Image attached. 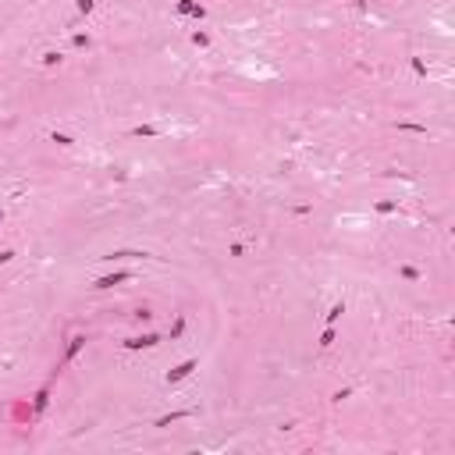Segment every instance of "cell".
Returning a JSON list of instances; mask_svg holds the SVG:
<instances>
[{
    "instance_id": "6da1fadb",
    "label": "cell",
    "mask_w": 455,
    "mask_h": 455,
    "mask_svg": "<svg viewBox=\"0 0 455 455\" xmlns=\"http://www.w3.org/2000/svg\"><path fill=\"white\" fill-rule=\"evenodd\" d=\"M196 367H199V359H185V363H178V367L168 373V384H178V381H185V377L196 370Z\"/></svg>"
},
{
    "instance_id": "7a4b0ae2",
    "label": "cell",
    "mask_w": 455,
    "mask_h": 455,
    "mask_svg": "<svg viewBox=\"0 0 455 455\" xmlns=\"http://www.w3.org/2000/svg\"><path fill=\"white\" fill-rule=\"evenodd\" d=\"M160 338L157 335H139V338H125V348L128 352H135V348H153Z\"/></svg>"
},
{
    "instance_id": "3957f363",
    "label": "cell",
    "mask_w": 455,
    "mask_h": 455,
    "mask_svg": "<svg viewBox=\"0 0 455 455\" xmlns=\"http://www.w3.org/2000/svg\"><path fill=\"white\" fill-rule=\"evenodd\" d=\"M178 14H189V18H203L206 7L196 4V0H178Z\"/></svg>"
},
{
    "instance_id": "277c9868",
    "label": "cell",
    "mask_w": 455,
    "mask_h": 455,
    "mask_svg": "<svg viewBox=\"0 0 455 455\" xmlns=\"http://www.w3.org/2000/svg\"><path fill=\"white\" fill-rule=\"evenodd\" d=\"M149 253H139V249H114V253H107L103 260H146Z\"/></svg>"
},
{
    "instance_id": "5b68a950",
    "label": "cell",
    "mask_w": 455,
    "mask_h": 455,
    "mask_svg": "<svg viewBox=\"0 0 455 455\" xmlns=\"http://www.w3.org/2000/svg\"><path fill=\"white\" fill-rule=\"evenodd\" d=\"M128 278H132L128 270H114V274H107V278H100V281H96L93 288H114L117 281H128Z\"/></svg>"
},
{
    "instance_id": "8992f818",
    "label": "cell",
    "mask_w": 455,
    "mask_h": 455,
    "mask_svg": "<svg viewBox=\"0 0 455 455\" xmlns=\"http://www.w3.org/2000/svg\"><path fill=\"white\" fill-rule=\"evenodd\" d=\"M341 313H345V306H341V302H335V306H331V310H327V324H335V320H338V316H341Z\"/></svg>"
},
{
    "instance_id": "52a82bcc",
    "label": "cell",
    "mask_w": 455,
    "mask_h": 455,
    "mask_svg": "<svg viewBox=\"0 0 455 455\" xmlns=\"http://www.w3.org/2000/svg\"><path fill=\"white\" fill-rule=\"evenodd\" d=\"M43 64H47V68H54V64H60V54H57V50H50V54H43Z\"/></svg>"
},
{
    "instance_id": "ba28073f",
    "label": "cell",
    "mask_w": 455,
    "mask_h": 455,
    "mask_svg": "<svg viewBox=\"0 0 455 455\" xmlns=\"http://www.w3.org/2000/svg\"><path fill=\"white\" fill-rule=\"evenodd\" d=\"M331 341H335V324H327V331H324V335H320V345L327 348Z\"/></svg>"
},
{
    "instance_id": "9c48e42d",
    "label": "cell",
    "mask_w": 455,
    "mask_h": 455,
    "mask_svg": "<svg viewBox=\"0 0 455 455\" xmlns=\"http://www.w3.org/2000/svg\"><path fill=\"white\" fill-rule=\"evenodd\" d=\"M192 43H196V47H206L210 36H206V32H192Z\"/></svg>"
},
{
    "instance_id": "30bf717a",
    "label": "cell",
    "mask_w": 455,
    "mask_h": 455,
    "mask_svg": "<svg viewBox=\"0 0 455 455\" xmlns=\"http://www.w3.org/2000/svg\"><path fill=\"white\" fill-rule=\"evenodd\" d=\"M82 341H85L82 335H79V338H71V345H68V356H75V352H79V348H82Z\"/></svg>"
},
{
    "instance_id": "8fae6325",
    "label": "cell",
    "mask_w": 455,
    "mask_h": 455,
    "mask_svg": "<svg viewBox=\"0 0 455 455\" xmlns=\"http://www.w3.org/2000/svg\"><path fill=\"white\" fill-rule=\"evenodd\" d=\"M50 139H54L57 146H71V139H68V135H60V132H54V135H50Z\"/></svg>"
},
{
    "instance_id": "7c38bea8",
    "label": "cell",
    "mask_w": 455,
    "mask_h": 455,
    "mask_svg": "<svg viewBox=\"0 0 455 455\" xmlns=\"http://www.w3.org/2000/svg\"><path fill=\"white\" fill-rule=\"evenodd\" d=\"M402 274H405L409 281H416V278H420V270H416V267H402Z\"/></svg>"
},
{
    "instance_id": "4fadbf2b",
    "label": "cell",
    "mask_w": 455,
    "mask_h": 455,
    "mask_svg": "<svg viewBox=\"0 0 455 455\" xmlns=\"http://www.w3.org/2000/svg\"><path fill=\"white\" fill-rule=\"evenodd\" d=\"M181 331H185V316H178V320H174V331H171V335L178 338V335H181Z\"/></svg>"
},
{
    "instance_id": "5bb4252c",
    "label": "cell",
    "mask_w": 455,
    "mask_h": 455,
    "mask_svg": "<svg viewBox=\"0 0 455 455\" xmlns=\"http://www.w3.org/2000/svg\"><path fill=\"white\" fill-rule=\"evenodd\" d=\"M93 7H96L93 0H79V11H82V14H89V11H93Z\"/></svg>"
},
{
    "instance_id": "9a60e30c",
    "label": "cell",
    "mask_w": 455,
    "mask_h": 455,
    "mask_svg": "<svg viewBox=\"0 0 455 455\" xmlns=\"http://www.w3.org/2000/svg\"><path fill=\"white\" fill-rule=\"evenodd\" d=\"M413 71H416V75H420V79H423V75H427V68H423V60H420V57H416V60H413Z\"/></svg>"
},
{
    "instance_id": "2e32d148",
    "label": "cell",
    "mask_w": 455,
    "mask_h": 455,
    "mask_svg": "<svg viewBox=\"0 0 455 455\" xmlns=\"http://www.w3.org/2000/svg\"><path fill=\"white\" fill-rule=\"evenodd\" d=\"M11 260V253H0V263H7Z\"/></svg>"
},
{
    "instance_id": "e0dca14e",
    "label": "cell",
    "mask_w": 455,
    "mask_h": 455,
    "mask_svg": "<svg viewBox=\"0 0 455 455\" xmlns=\"http://www.w3.org/2000/svg\"><path fill=\"white\" fill-rule=\"evenodd\" d=\"M0 217H4V214H0Z\"/></svg>"
}]
</instances>
